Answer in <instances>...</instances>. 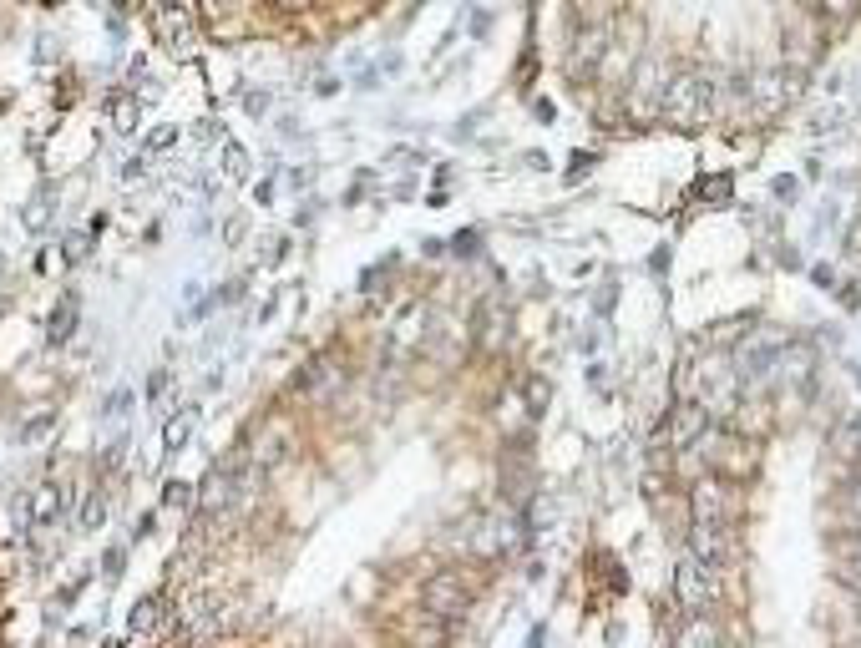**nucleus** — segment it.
<instances>
[{
    "mask_svg": "<svg viewBox=\"0 0 861 648\" xmlns=\"http://www.w3.org/2000/svg\"><path fill=\"white\" fill-rule=\"evenodd\" d=\"M694 446H704V456H710V466H715L720 476H750L755 461H760V446H755L750 436H740V431H720V436L704 431Z\"/></svg>",
    "mask_w": 861,
    "mask_h": 648,
    "instance_id": "obj_1",
    "label": "nucleus"
},
{
    "mask_svg": "<svg viewBox=\"0 0 861 648\" xmlns=\"http://www.w3.org/2000/svg\"><path fill=\"white\" fill-rule=\"evenodd\" d=\"M704 107H710V81H704V76H669L664 81V117L699 122Z\"/></svg>",
    "mask_w": 861,
    "mask_h": 648,
    "instance_id": "obj_2",
    "label": "nucleus"
},
{
    "mask_svg": "<svg viewBox=\"0 0 861 648\" xmlns=\"http://www.w3.org/2000/svg\"><path fill=\"white\" fill-rule=\"evenodd\" d=\"M421 603H426V613H436V618L456 623L466 608H472V588H466V578H461V573H436V578L421 588Z\"/></svg>",
    "mask_w": 861,
    "mask_h": 648,
    "instance_id": "obj_3",
    "label": "nucleus"
},
{
    "mask_svg": "<svg viewBox=\"0 0 861 648\" xmlns=\"http://www.w3.org/2000/svg\"><path fill=\"white\" fill-rule=\"evenodd\" d=\"M780 345H786V335H775V330H755V335H745V345L735 350V375H740V380H765V375L775 370Z\"/></svg>",
    "mask_w": 861,
    "mask_h": 648,
    "instance_id": "obj_4",
    "label": "nucleus"
},
{
    "mask_svg": "<svg viewBox=\"0 0 861 648\" xmlns=\"http://www.w3.org/2000/svg\"><path fill=\"white\" fill-rule=\"evenodd\" d=\"M826 466H831L841 481L861 476V421H841V426L826 436Z\"/></svg>",
    "mask_w": 861,
    "mask_h": 648,
    "instance_id": "obj_5",
    "label": "nucleus"
},
{
    "mask_svg": "<svg viewBox=\"0 0 861 648\" xmlns=\"http://www.w3.org/2000/svg\"><path fill=\"white\" fill-rule=\"evenodd\" d=\"M710 578H715V573H710V567H704L694 552L674 567V598H679V608H684V613H699L704 603H710V593H715V588H710Z\"/></svg>",
    "mask_w": 861,
    "mask_h": 648,
    "instance_id": "obj_6",
    "label": "nucleus"
},
{
    "mask_svg": "<svg viewBox=\"0 0 861 648\" xmlns=\"http://www.w3.org/2000/svg\"><path fill=\"white\" fill-rule=\"evenodd\" d=\"M704 431H710V405H704V400H684V405H674V416L664 426V441L674 451H689Z\"/></svg>",
    "mask_w": 861,
    "mask_h": 648,
    "instance_id": "obj_7",
    "label": "nucleus"
},
{
    "mask_svg": "<svg viewBox=\"0 0 861 648\" xmlns=\"http://www.w3.org/2000/svg\"><path fill=\"white\" fill-rule=\"evenodd\" d=\"M689 552L710 567V573H720V567L730 562V542H725V522H704V517H689Z\"/></svg>",
    "mask_w": 861,
    "mask_h": 648,
    "instance_id": "obj_8",
    "label": "nucleus"
},
{
    "mask_svg": "<svg viewBox=\"0 0 861 648\" xmlns=\"http://www.w3.org/2000/svg\"><path fill=\"white\" fill-rule=\"evenodd\" d=\"M689 517H704V522H725V476L710 471L689 486Z\"/></svg>",
    "mask_w": 861,
    "mask_h": 648,
    "instance_id": "obj_9",
    "label": "nucleus"
},
{
    "mask_svg": "<svg viewBox=\"0 0 861 648\" xmlns=\"http://www.w3.org/2000/svg\"><path fill=\"white\" fill-rule=\"evenodd\" d=\"M107 122H112V132L132 137L137 122H142V97H137V92H112V97H107Z\"/></svg>",
    "mask_w": 861,
    "mask_h": 648,
    "instance_id": "obj_10",
    "label": "nucleus"
},
{
    "mask_svg": "<svg viewBox=\"0 0 861 648\" xmlns=\"http://www.w3.org/2000/svg\"><path fill=\"white\" fill-rule=\"evenodd\" d=\"M608 56V26H583L578 31V46H573V66H598Z\"/></svg>",
    "mask_w": 861,
    "mask_h": 648,
    "instance_id": "obj_11",
    "label": "nucleus"
},
{
    "mask_svg": "<svg viewBox=\"0 0 861 648\" xmlns=\"http://www.w3.org/2000/svg\"><path fill=\"white\" fill-rule=\"evenodd\" d=\"M193 431H198V411H188V405L168 411V421H163V451H183Z\"/></svg>",
    "mask_w": 861,
    "mask_h": 648,
    "instance_id": "obj_12",
    "label": "nucleus"
},
{
    "mask_svg": "<svg viewBox=\"0 0 861 648\" xmlns=\"http://www.w3.org/2000/svg\"><path fill=\"white\" fill-rule=\"evenodd\" d=\"M76 335V294H66L56 309H51V324H46V340L51 345H66Z\"/></svg>",
    "mask_w": 861,
    "mask_h": 648,
    "instance_id": "obj_13",
    "label": "nucleus"
},
{
    "mask_svg": "<svg viewBox=\"0 0 861 648\" xmlns=\"http://www.w3.org/2000/svg\"><path fill=\"white\" fill-rule=\"evenodd\" d=\"M679 643H684V648H694V643H720L715 618H704V608H699V613H689V623L679 628Z\"/></svg>",
    "mask_w": 861,
    "mask_h": 648,
    "instance_id": "obj_14",
    "label": "nucleus"
},
{
    "mask_svg": "<svg viewBox=\"0 0 861 648\" xmlns=\"http://www.w3.org/2000/svg\"><path fill=\"white\" fill-rule=\"evenodd\" d=\"M522 400H527L532 416H542L547 400H553V380H547V375H527V380H522Z\"/></svg>",
    "mask_w": 861,
    "mask_h": 648,
    "instance_id": "obj_15",
    "label": "nucleus"
},
{
    "mask_svg": "<svg viewBox=\"0 0 861 648\" xmlns=\"http://www.w3.org/2000/svg\"><path fill=\"white\" fill-rule=\"evenodd\" d=\"M816 11H821L826 21H851V16L861 11V0H816Z\"/></svg>",
    "mask_w": 861,
    "mask_h": 648,
    "instance_id": "obj_16",
    "label": "nucleus"
},
{
    "mask_svg": "<svg viewBox=\"0 0 861 648\" xmlns=\"http://www.w3.org/2000/svg\"><path fill=\"white\" fill-rule=\"evenodd\" d=\"M846 507H851V517L861 522V476H851V481H846Z\"/></svg>",
    "mask_w": 861,
    "mask_h": 648,
    "instance_id": "obj_17",
    "label": "nucleus"
},
{
    "mask_svg": "<svg viewBox=\"0 0 861 648\" xmlns=\"http://www.w3.org/2000/svg\"><path fill=\"white\" fill-rule=\"evenodd\" d=\"M244 107H249L254 117H264V112H269V97H264V92H249V97H244Z\"/></svg>",
    "mask_w": 861,
    "mask_h": 648,
    "instance_id": "obj_18",
    "label": "nucleus"
},
{
    "mask_svg": "<svg viewBox=\"0 0 861 648\" xmlns=\"http://www.w3.org/2000/svg\"><path fill=\"white\" fill-rule=\"evenodd\" d=\"M846 243H851V249H861V223H851V233H846Z\"/></svg>",
    "mask_w": 861,
    "mask_h": 648,
    "instance_id": "obj_19",
    "label": "nucleus"
}]
</instances>
